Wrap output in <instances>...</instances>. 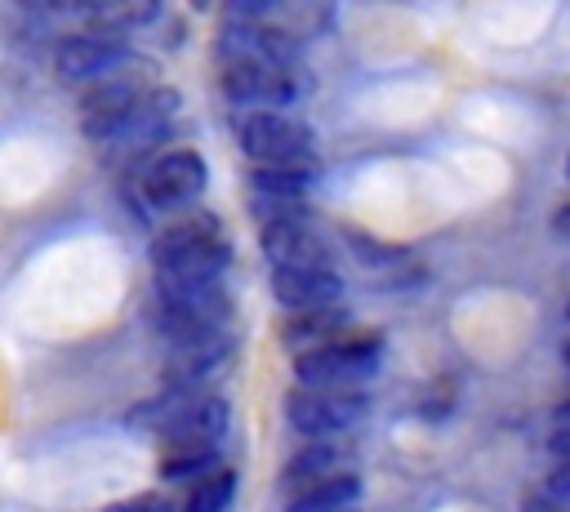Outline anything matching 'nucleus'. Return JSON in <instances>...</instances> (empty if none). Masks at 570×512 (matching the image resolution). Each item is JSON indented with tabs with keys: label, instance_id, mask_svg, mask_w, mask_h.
<instances>
[{
	"label": "nucleus",
	"instance_id": "obj_1",
	"mask_svg": "<svg viewBox=\"0 0 570 512\" xmlns=\"http://www.w3.org/2000/svg\"><path fill=\"white\" fill-rule=\"evenodd\" d=\"M156 276H183V280H223L232 263V245L223 236V223L214 214H183L169 223L151 245Z\"/></svg>",
	"mask_w": 570,
	"mask_h": 512
},
{
	"label": "nucleus",
	"instance_id": "obj_2",
	"mask_svg": "<svg viewBox=\"0 0 570 512\" xmlns=\"http://www.w3.org/2000/svg\"><path fill=\"white\" fill-rule=\"evenodd\" d=\"M218 85H223L227 102L240 111H285L307 93V80L298 67L249 62V58H223Z\"/></svg>",
	"mask_w": 570,
	"mask_h": 512
},
{
	"label": "nucleus",
	"instance_id": "obj_3",
	"mask_svg": "<svg viewBox=\"0 0 570 512\" xmlns=\"http://www.w3.org/2000/svg\"><path fill=\"white\" fill-rule=\"evenodd\" d=\"M379 370V338H330L294 356V378L307 387H356Z\"/></svg>",
	"mask_w": 570,
	"mask_h": 512
},
{
	"label": "nucleus",
	"instance_id": "obj_4",
	"mask_svg": "<svg viewBox=\"0 0 570 512\" xmlns=\"http://www.w3.org/2000/svg\"><path fill=\"white\" fill-rule=\"evenodd\" d=\"M151 93V85L138 76V71H116V76H102L94 85H85L80 93V129L85 138L94 142H116L120 129L129 125V116L138 111V102Z\"/></svg>",
	"mask_w": 570,
	"mask_h": 512
},
{
	"label": "nucleus",
	"instance_id": "obj_5",
	"mask_svg": "<svg viewBox=\"0 0 570 512\" xmlns=\"http://www.w3.org/2000/svg\"><path fill=\"white\" fill-rule=\"evenodd\" d=\"M205 156L191 151V147H174V151H160L156 160L142 165L138 174V191L151 209H169V214H183L200 191H205Z\"/></svg>",
	"mask_w": 570,
	"mask_h": 512
},
{
	"label": "nucleus",
	"instance_id": "obj_6",
	"mask_svg": "<svg viewBox=\"0 0 570 512\" xmlns=\"http://www.w3.org/2000/svg\"><path fill=\"white\" fill-rule=\"evenodd\" d=\"M236 147L249 160H316L312 129L285 111H245L236 116Z\"/></svg>",
	"mask_w": 570,
	"mask_h": 512
},
{
	"label": "nucleus",
	"instance_id": "obj_7",
	"mask_svg": "<svg viewBox=\"0 0 570 512\" xmlns=\"http://www.w3.org/2000/svg\"><path fill=\"white\" fill-rule=\"evenodd\" d=\"M365 414V396H356V387H294L285 396V419L294 432L303 436H334L356 427Z\"/></svg>",
	"mask_w": 570,
	"mask_h": 512
},
{
	"label": "nucleus",
	"instance_id": "obj_8",
	"mask_svg": "<svg viewBox=\"0 0 570 512\" xmlns=\"http://www.w3.org/2000/svg\"><path fill=\"white\" fill-rule=\"evenodd\" d=\"M134 62L129 45L120 36H107V31H76V36H62L53 45V71L67 80V85H94L102 76H116Z\"/></svg>",
	"mask_w": 570,
	"mask_h": 512
},
{
	"label": "nucleus",
	"instance_id": "obj_9",
	"mask_svg": "<svg viewBox=\"0 0 570 512\" xmlns=\"http://www.w3.org/2000/svg\"><path fill=\"white\" fill-rule=\"evenodd\" d=\"M223 58H249V62H281V67H303V40L289 27L276 22H232L218 36Z\"/></svg>",
	"mask_w": 570,
	"mask_h": 512
},
{
	"label": "nucleus",
	"instance_id": "obj_10",
	"mask_svg": "<svg viewBox=\"0 0 570 512\" xmlns=\"http://www.w3.org/2000/svg\"><path fill=\"white\" fill-rule=\"evenodd\" d=\"M232 343H236L232 338V325H214V329H196V334L169 338L160 378L165 383H205L232 356Z\"/></svg>",
	"mask_w": 570,
	"mask_h": 512
},
{
	"label": "nucleus",
	"instance_id": "obj_11",
	"mask_svg": "<svg viewBox=\"0 0 570 512\" xmlns=\"http://www.w3.org/2000/svg\"><path fill=\"white\" fill-rule=\"evenodd\" d=\"M263 254L272 267H334L325 232H316L307 218H285L263 227Z\"/></svg>",
	"mask_w": 570,
	"mask_h": 512
},
{
	"label": "nucleus",
	"instance_id": "obj_12",
	"mask_svg": "<svg viewBox=\"0 0 570 512\" xmlns=\"http://www.w3.org/2000/svg\"><path fill=\"white\" fill-rule=\"evenodd\" d=\"M178 116H183V93H178V89H151V93L138 102V111L129 116V125L120 129V138L107 142V147H116V151H125V156H138V151L156 147L160 138H169V129H174Z\"/></svg>",
	"mask_w": 570,
	"mask_h": 512
},
{
	"label": "nucleus",
	"instance_id": "obj_13",
	"mask_svg": "<svg viewBox=\"0 0 570 512\" xmlns=\"http://www.w3.org/2000/svg\"><path fill=\"white\" fill-rule=\"evenodd\" d=\"M272 294L289 312L330 307L343 298V276L334 267H272Z\"/></svg>",
	"mask_w": 570,
	"mask_h": 512
},
{
	"label": "nucleus",
	"instance_id": "obj_14",
	"mask_svg": "<svg viewBox=\"0 0 570 512\" xmlns=\"http://www.w3.org/2000/svg\"><path fill=\"white\" fill-rule=\"evenodd\" d=\"M227 432V401L214 392H196L178 405V414L160 427L165 445H218Z\"/></svg>",
	"mask_w": 570,
	"mask_h": 512
},
{
	"label": "nucleus",
	"instance_id": "obj_15",
	"mask_svg": "<svg viewBox=\"0 0 570 512\" xmlns=\"http://www.w3.org/2000/svg\"><path fill=\"white\" fill-rule=\"evenodd\" d=\"M356 503H361V476L334 472L325 481L298 485L285 499V512H356Z\"/></svg>",
	"mask_w": 570,
	"mask_h": 512
},
{
	"label": "nucleus",
	"instance_id": "obj_16",
	"mask_svg": "<svg viewBox=\"0 0 570 512\" xmlns=\"http://www.w3.org/2000/svg\"><path fill=\"white\" fill-rule=\"evenodd\" d=\"M343 459H347V450H343L338 441H330V436H312L307 445H298V450L289 454V463H285L281 476H285L289 490H298V485L325 481V476H334V472H347Z\"/></svg>",
	"mask_w": 570,
	"mask_h": 512
},
{
	"label": "nucleus",
	"instance_id": "obj_17",
	"mask_svg": "<svg viewBox=\"0 0 570 512\" xmlns=\"http://www.w3.org/2000/svg\"><path fill=\"white\" fill-rule=\"evenodd\" d=\"M156 13H160V0H94L85 22H89V31L125 36L134 27H147Z\"/></svg>",
	"mask_w": 570,
	"mask_h": 512
},
{
	"label": "nucleus",
	"instance_id": "obj_18",
	"mask_svg": "<svg viewBox=\"0 0 570 512\" xmlns=\"http://www.w3.org/2000/svg\"><path fill=\"white\" fill-rule=\"evenodd\" d=\"M312 174H316V160H254L249 187L276 191V196H307Z\"/></svg>",
	"mask_w": 570,
	"mask_h": 512
},
{
	"label": "nucleus",
	"instance_id": "obj_19",
	"mask_svg": "<svg viewBox=\"0 0 570 512\" xmlns=\"http://www.w3.org/2000/svg\"><path fill=\"white\" fill-rule=\"evenodd\" d=\"M218 467H223L218 445H169L165 459H160V476L178 481V485H191V481H200Z\"/></svg>",
	"mask_w": 570,
	"mask_h": 512
},
{
	"label": "nucleus",
	"instance_id": "obj_20",
	"mask_svg": "<svg viewBox=\"0 0 570 512\" xmlns=\"http://www.w3.org/2000/svg\"><path fill=\"white\" fill-rule=\"evenodd\" d=\"M347 325V316H343V307L338 303H330V307H312V312H294V321L285 325V338L303 352V347H316V343H330V338H338V329Z\"/></svg>",
	"mask_w": 570,
	"mask_h": 512
},
{
	"label": "nucleus",
	"instance_id": "obj_21",
	"mask_svg": "<svg viewBox=\"0 0 570 512\" xmlns=\"http://www.w3.org/2000/svg\"><path fill=\"white\" fill-rule=\"evenodd\" d=\"M232 490H236V476L227 467H218V472H209V476H200V481L187 485L183 512H223L232 503Z\"/></svg>",
	"mask_w": 570,
	"mask_h": 512
},
{
	"label": "nucleus",
	"instance_id": "obj_22",
	"mask_svg": "<svg viewBox=\"0 0 570 512\" xmlns=\"http://www.w3.org/2000/svg\"><path fill=\"white\" fill-rule=\"evenodd\" d=\"M254 214L258 223H285V218H307V196H276V191H254Z\"/></svg>",
	"mask_w": 570,
	"mask_h": 512
},
{
	"label": "nucleus",
	"instance_id": "obj_23",
	"mask_svg": "<svg viewBox=\"0 0 570 512\" xmlns=\"http://www.w3.org/2000/svg\"><path fill=\"white\" fill-rule=\"evenodd\" d=\"M276 4H281V0H227L223 9H227L232 22H258V18H267Z\"/></svg>",
	"mask_w": 570,
	"mask_h": 512
},
{
	"label": "nucleus",
	"instance_id": "obj_24",
	"mask_svg": "<svg viewBox=\"0 0 570 512\" xmlns=\"http://www.w3.org/2000/svg\"><path fill=\"white\" fill-rule=\"evenodd\" d=\"M543 490H552L557 499H566V503H570V459H557V467L548 472Z\"/></svg>",
	"mask_w": 570,
	"mask_h": 512
},
{
	"label": "nucleus",
	"instance_id": "obj_25",
	"mask_svg": "<svg viewBox=\"0 0 570 512\" xmlns=\"http://www.w3.org/2000/svg\"><path fill=\"white\" fill-rule=\"evenodd\" d=\"M521 512H570V503L566 499H557L552 490H539V494H530L525 499V508Z\"/></svg>",
	"mask_w": 570,
	"mask_h": 512
},
{
	"label": "nucleus",
	"instance_id": "obj_26",
	"mask_svg": "<svg viewBox=\"0 0 570 512\" xmlns=\"http://www.w3.org/2000/svg\"><path fill=\"white\" fill-rule=\"evenodd\" d=\"M548 450H552L557 459H570V423H557V427H552V436H548Z\"/></svg>",
	"mask_w": 570,
	"mask_h": 512
},
{
	"label": "nucleus",
	"instance_id": "obj_27",
	"mask_svg": "<svg viewBox=\"0 0 570 512\" xmlns=\"http://www.w3.org/2000/svg\"><path fill=\"white\" fill-rule=\"evenodd\" d=\"M107 512H165V503H160V499H129V503L107 508Z\"/></svg>",
	"mask_w": 570,
	"mask_h": 512
},
{
	"label": "nucleus",
	"instance_id": "obj_28",
	"mask_svg": "<svg viewBox=\"0 0 570 512\" xmlns=\"http://www.w3.org/2000/svg\"><path fill=\"white\" fill-rule=\"evenodd\" d=\"M552 232H557V236H566V240H570V205H561V209H557V214H552Z\"/></svg>",
	"mask_w": 570,
	"mask_h": 512
},
{
	"label": "nucleus",
	"instance_id": "obj_29",
	"mask_svg": "<svg viewBox=\"0 0 570 512\" xmlns=\"http://www.w3.org/2000/svg\"><path fill=\"white\" fill-rule=\"evenodd\" d=\"M552 419H557V423H570V396H561V401H557V410H552Z\"/></svg>",
	"mask_w": 570,
	"mask_h": 512
},
{
	"label": "nucleus",
	"instance_id": "obj_30",
	"mask_svg": "<svg viewBox=\"0 0 570 512\" xmlns=\"http://www.w3.org/2000/svg\"><path fill=\"white\" fill-rule=\"evenodd\" d=\"M561 361H566V370H570V343H566V352H561Z\"/></svg>",
	"mask_w": 570,
	"mask_h": 512
},
{
	"label": "nucleus",
	"instance_id": "obj_31",
	"mask_svg": "<svg viewBox=\"0 0 570 512\" xmlns=\"http://www.w3.org/2000/svg\"><path fill=\"white\" fill-rule=\"evenodd\" d=\"M191 4H196V9H209V0H191Z\"/></svg>",
	"mask_w": 570,
	"mask_h": 512
},
{
	"label": "nucleus",
	"instance_id": "obj_32",
	"mask_svg": "<svg viewBox=\"0 0 570 512\" xmlns=\"http://www.w3.org/2000/svg\"><path fill=\"white\" fill-rule=\"evenodd\" d=\"M566 178H570V156H566Z\"/></svg>",
	"mask_w": 570,
	"mask_h": 512
},
{
	"label": "nucleus",
	"instance_id": "obj_33",
	"mask_svg": "<svg viewBox=\"0 0 570 512\" xmlns=\"http://www.w3.org/2000/svg\"><path fill=\"white\" fill-rule=\"evenodd\" d=\"M566 316H570V307H566Z\"/></svg>",
	"mask_w": 570,
	"mask_h": 512
}]
</instances>
